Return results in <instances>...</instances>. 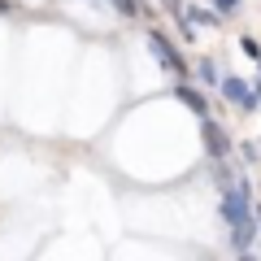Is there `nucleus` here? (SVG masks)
<instances>
[{
    "label": "nucleus",
    "mask_w": 261,
    "mask_h": 261,
    "mask_svg": "<svg viewBox=\"0 0 261 261\" xmlns=\"http://www.w3.org/2000/svg\"><path fill=\"white\" fill-rule=\"evenodd\" d=\"M148 48H152V57H157L166 70H174V79H187V61L174 53V44H170L161 31H152V35H148Z\"/></svg>",
    "instance_id": "f03ea898"
},
{
    "label": "nucleus",
    "mask_w": 261,
    "mask_h": 261,
    "mask_svg": "<svg viewBox=\"0 0 261 261\" xmlns=\"http://www.w3.org/2000/svg\"><path fill=\"white\" fill-rule=\"evenodd\" d=\"M214 5H218L222 13H235V9H240V0H214Z\"/></svg>",
    "instance_id": "1a4fd4ad"
},
{
    "label": "nucleus",
    "mask_w": 261,
    "mask_h": 261,
    "mask_svg": "<svg viewBox=\"0 0 261 261\" xmlns=\"http://www.w3.org/2000/svg\"><path fill=\"white\" fill-rule=\"evenodd\" d=\"M222 218L235 235V248L248 252L252 240V205H248V183H226L222 187Z\"/></svg>",
    "instance_id": "f257e3e1"
},
{
    "label": "nucleus",
    "mask_w": 261,
    "mask_h": 261,
    "mask_svg": "<svg viewBox=\"0 0 261 261\" xmlns=\"http://www.w3.org/2000/svg\"><path fill=\"white\" fill-rule=\"evenodd\" d=\"M235 261H257V257H252V252H240V257H235Z\"/></svg>",
    "instance_id": "9d476101"
},
{
    "label": "nucleus",
    "mask_w": 261,
    "mask_h": 261,
    "mask_svg": "<svg viewBox=\"0 0 261 261\" xmlns=\"http://www.w3.org/2000/svg\"><path fill=\"white\" fill-rule=\"evenodd\" d=\"M13 9V5H9V0H0V13H9Z\"/></svg>",
    "instance_id": "9b49d317"
},
{
    "label": "nucleus",
    "mask_w": 261,
    "mask_h": 261,
    "mask_svg": "<svg viewBox=\"0 0 261 261\" xmlns=\"http://www.w3.org/2000/svg\"><path fill=\"white\" fill-rule=\"evenodd\" d=\"M222 96H226V100H231V105H240V109L244 113H252V109H257V96H252V87L248 83H244V79H222Z\"/></svg>",
    "instance_id": "20e7f679"
},
{
    "label": "nucleus",
    "mask_w": 261,
    "mask_h": 261,
    "mask_svg": "<svg viewBox=\"0 0 261 261\" xmlns=\"http://www.w3.org/2000/svg\"><path fill=\"white\" fill-rule=\"evenodd\" d=\"M252 96H257V100H261V79H257V92H252Z\"/></svg>",
    "instance_id": "f8f14e48"
},
{
    "label": "nucleus",
    "mask_w": 261,
    "mask_h": 261,
    "mask_svg": "<svg viewBox=\"0 0 261 261\" xmlns=\"http://www.w3.org/2000/svg\"><path fill=\"white\" fill-rule=\"evenodd\" d=\"M257 218H261V209H257ZM257 226H261V222H257Z\"/></svg>",
    "instance_id": "ddd939ff"
},
{
    "label": "nucleus",
    "mask_w": 261,
    "mask_h": 261,
    "mask_svg": "<svg viewBox=\"0 0 261 261\" xmlns=\"http://www.w3.org/2000/svg\"><path fill=\"white\" fill-rule=\"evenodd\" d=\"M113 5H118V13H126V18H135V13L144 9L140 0H113Z\"/></svg>",
    "instance_id": "0eeeda50"
},
{
    "label": "nucleus",
    "mask_w": 261,
    "mask_h": 261,
    "mask_svg": "<svg viewBox=\"0 0 261 261\" xmlns=\"http://www.w3.org/2000/svg\"><path fill=\"white\" fill-rule=\"evenodd\" d=\"M200 135H205V148H209V157H214V161H222L226 152H231V140H226V130L218 126L214 118H200Z\"/></svg>",
    "instance_id": "7ed1b4c3"
},
{
    "label": "nucleus",
    "mask_w": 261,
    "mask_h": 261,
    "mask_svg": "<svg viewBox=\"0 0 261 261\" xmlns=\"http://www.w3.org/2000/svg\"><path fill=\"white\" fill-rule=\"evenodd\" d=\"M174 96H178V100H183V105H187L192 113H200V118H209V105H205V96H200V92H192L187 83H178V87H174Z\"/></svg>",
    "instance_id": "39448f33"
},
{
    "label": "nucleus",
    "mask_w": 261,
    "mask_h": 261,
    "mask_svg": "<svg viewBox=\"0 0 261 261\" xmlns=\"http://www.w3.org/2000/svg\"><path fill=\"white\" fill-rule=\"evenodd\" d=\"M196 74L205 79V83H222V79H218V65L209 61V57H205V61H196Z\"/></svg>",
    "instance_id": "423d86ee"
},
{
    "label": "nucleus",
    "mask_w": 261,
    "mask_h": 261,
    "mask_svg": "<svg viewBox=\"0 0 261 261\" xmlns=\"http://www.w3.org/2000/svg\"><path fill=\"white\" fill-rule=\"evenodd\" d=\"M240 48H244V53H248V57H261V44H257V39H252V35H244V39H240Z\"/></svg>",
    "instance_id": "6e6552de"
}]
</instances>
